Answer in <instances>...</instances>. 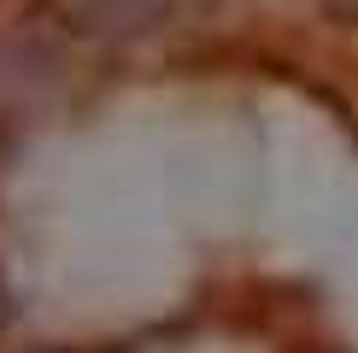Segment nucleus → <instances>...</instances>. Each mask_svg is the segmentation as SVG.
I'll return each instance as SVG.
<instances>
[{"label":"nucleus","instance_id":"obj_1","mask_svg":"<svg viewBox=\"0 0 358 353\" xmlns=\"http://www.w3.org/2000/svg\"><path fill=\"white\" fill-rule=\"evenodd\" d=\"M171 18V0H77L71 24L94 41H129Z\"/></svg>","mask_w":358,"mask_h":353}]
</instances>
